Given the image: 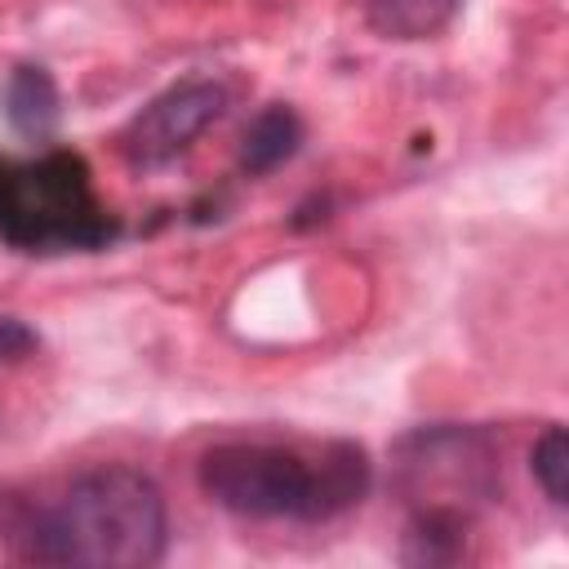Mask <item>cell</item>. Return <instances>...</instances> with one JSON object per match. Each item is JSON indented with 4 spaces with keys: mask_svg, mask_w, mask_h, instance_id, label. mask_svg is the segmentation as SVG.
Returning <instances> with one entry per match:
<instances>
[{
    "mask_svg": "<svg viewBox=\"0 0 569 569\" xmlns=\"http://www.w3.org/2000/svg\"><path fill=\"white\" fill-rule=\"evenodd\" d=\"M204 498L240 520L325 525L369 493L373 462L356 440H329L316 453L267 440H227L200 458Z\"/></svg>",
    "mask_w": 569,
    "mask_h": 569,
    "instance_id": "obj_1",
    "label": "cell"
},
{
    "mask_svg": "<svg viewBox=\"0 0 569 569\" xmlns=\"http://www.w3.org/2000/svg\"><path fill=\"white\" fill-rule=\"evenodd\" d=\"M169 516L160 485L124 462L93 467L67 485L53 507L36 511L31 565L147 569L164 556Z\"/></svg>",
    "mask_w": 569,
    "mask_h": 569,
    "instance_id": "obj_2",
    "label": "cell"
},
{
    "mask_svg": "<svg viewBox=\"0 0 569 569\" xmlns=\"http://www.w3.org/2000/svg\"><path fill=\"white\" fill-rule=\"evenodd\" d=\"M120 236L80 151L0 156V244L18 253H93Z\"/></svg>",
    "mask_w": 569,
    "mask_h": 569,
    "instance_id": "obj_3",
    "label": "cell"
},
{
    "mask_svg": "<svg viewBox=\"0 0 569 569\" xmlns=\"http://www.w3.org/2000/svg\"><path fill=\"white\" fill-rule=\"evenodd\" d=\"M400 480L418 511H458L493 498L498 458L476 427H418L400 440Z\"/></svg>",
    "mask_w": 569,
    "mask_h": 569,
    "instance_id": "obj_4",
    "label": "cell"
},
{
    "mask_svg": "<svg viewBox=\"0 0 569 569\" xmlns=\"http://www.w3.org/2000/svg\"><path fill=\"white\" fill-rule=\"evenodd\" d=\"M227 107V89L218 80L191 76L169 84L164 93H156L133 124L124 129V156L133 169H164L169 160H178Z\"/></svg>",
    "mask_w": 569,
    "mask_h": 569,
    "instance_id": "obj_5",
    "label": "cell"
},
{
    "mask_svg": "<svg viewBox=\"0 0 569 569\" xmlns=\"http://www.w3.org/2000/svg\"><path fill=\"white\" fill-rule=\"evenodd\" d=\"M0 107H4V120L13 124V133L22 138H49L58 129V116H62V98H58V84L44 67L36 62H22L9 71L4 89H0Z\"/></svg>",
    "mask_w": 569,
    "mask_h": 569,
    "instance_id": "obj_6",
    "label": "cell"
},
{
    "mask_svg": "<svg viewBox=\"0 0 569 569\" xmlns=\"http://www.w3.org/2000/svg\"><path fill=\"white\" fill-rule=\"evenodd\" d=\"M302 147V120L293 107L284 102H271L253 116V124L244 129V142H240V173L249 178H262L271 169H280L284 160H293Z\"/></svg>",
    "mask_w": 569,
    "mask_h": 569,
    "instance_id": "obj_7",
    "label": "cell"
},
{
    "mask_svg": "<svg viewBox=\"0 0 569 569\" xmlns=\"http://www.w3.org/2000/svg\"><path fill=\"white\" fill-rule=\"evenodd\" d=\"M458 13V0H365V18L387 40H431Z\"/></svg>",
    "mask_w": 569,
    "mask_h": 569,
    "instance_id": "obj_8",
    "label": "cell"
},
{
    "mask_svg": "<svg viewBox=\"0 0 569 569\" xmlns=\"http://www.w3.org/2000/svg\"><path fill=\"white\" fill-rule=\"evenodd\" d=\"M467 551V516L458 511H418L405 533L409 565H453Z\"/></svg>",
    "mask_w": 569,
    "mask_h": 569,
    "instance_id": "obj_9",
    "label": "cell"
},
{
    "mask_svg": "<svg viewBox=\"0 0 569 569\" xmlns=\"http://www.w3.org/2000/svg\"><path fill=\"white\" fill-rule=\"evenodd\" d=\"M36 502L22 493L0 489V565H31V542H36Z\"/></svg>",
    "mask_w": 569,
    "mask_h": 569,
    "instance_id": "obj_10",
    "label": "cell"
},
{
    "mask_svg": "<svg viewBox=\"0 0 569 569\" xmlns=\"http://www.w3.org/2000/svg\"><path fill=\"white\" fill-rule=\"evenodd\" d=\"M529 467H533V480L542 485L547 502L551 507H565L569 502V445H565V431L560 427H547L529 453Z\"/></svg>",
    "mask_w": 569,
    "mask_h": 569,
    "instance_id": "obj_11",
    "label": "cell"
},
{
    "mask_svg": "<svg viewBox=\"0 0 569 569\" xmlns=\"http://www.w3.org/2000/svg\"><path fill=\"white\" fill-rule=\"evenodd\" d=\"M36 347H40V338L31 325H22L18 316H0V365H13L22 356H31Z\"/></svg>",
    "mask_w": 569,
    "mask_h": 569,
    "instance_id": "obj_12",
    "label": "cell"
}]
</instances>
